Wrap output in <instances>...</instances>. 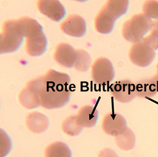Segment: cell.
<instances>
[{"mask_svg": "<svg viewBox=\"0 0 158 157\" xmlns=\"http://www.w3.org/2000/svg\"><path fill=\"white\" fill-rule=\"evenodd\" d=\"M157 71H158V64H157Z\"/></svg>", "mask_w": 158, "mask_h": 157, "instance_id": "28", "label": "cell"}, {"mask_svg": "<svg viewBox=\"0 0 158 157\" xmlns=\"http://www.w3.org/2000/svg\"><path fill=\"white\" fill-rule=\"evenodd\" d=\"M76 54V50L71 45L62 42L56 46L53 57L59 66L65 68H71L75 63Z\"/></svg>", "mask_w": 158, "mask_h": 157, "instance_id": "9", "label": "cell"}, {"mask_svg": "<svg viewBox=\"0 0 158 157\" xmlns=\"http://www.w3.org/2000/svg\"><path fill=\"white\" fill-rule=\"evenodd\" d=\"M37 7L40 13L54 22L60 21L66 14L65 8L59 1H38Z\"/></svg>", "mask_w": 158, "mask_h": 157, "instance_id": "10", "label": "cell"}, {"mask_svg": "<svg viewBox=\"0 0 158 157\" xmlns=\"http://www.w3.org/2000/svg\"><path fill=\"white\" fill-rule=\"evenodd\" d=\"M155 51L149 46L141 41L133 43L129 52V57L132 63L141 67H146L153 62Z\"/></svg>", "mask_w": 158, "mask_h": 157, "instance_id": "4", "label": "cell"}, {"mask_svg": "<svg viewBox=\"0 0 158 157\" xmlns=\"http://www.w3.org/2000/svg\"><path fill=\"white\" fill-rule=\"evenodd\" d=\"M116 20L115 17L103 6L95 17V29L101 34H108L113 30Z\"/></svg>", "mask_w": 158, "mask_h": 157, "instance_id": "11", "label": "cell"}, {"mask_svg": "<svg viewBox=\"0 0 158 157\" xmlns=\"http://www.w3.org/2000/svg\"><path fill=\"white\" fill-rule=\"evenodd\" d=\"M98 117V111L91 105H85L80 107L77 115L78 123L81 127L85 128H91L95 126Z\"/></svg>", "mask_w": 158, "mask_h": 157, "instance_id": "15", "label": "cell"}, {"mask_svg": "<svg viewBox=\"0 0 158 157\" xmlns=\"http://www.w3.org/2000/svg\"><path fill=\"white\" fill-rule=\"evenodd\" d=\"M70 81L67 74L49 69L44 74L29 81L26 87L39 95L42 107L52 109L62 107L69 102Z\"/></svg>", "mask_w": 158, "mask_h": 157, "instance_id": "1", "label": "cell"}, {"mask_svg": "<svg viewBox=\"0 0 158 157\" xmlns=\"http://www.w3.org/2000/svg\"><path fill=\"white\" fill-rule=\"evenodd\" d=\"M18 100L23 107L27 109H35L40 106L39 95L27 87L20 91Z\"/></svg>", "mask_w": 158, "mask_h": 157, "instance_id": "16", "label": "cell"}, {"mask_svg": "<svg viewBox=\"0 0 158 157\" xmlns=\"http://www.w3.org/2000/svg\"><path fill=\"white\" fill-rule=\"evenodd\" d=\"M25 123L30 132L34 134H40L48 128L49 120L43 114L32 112L26 116Z\"/></svg>", "mask_w": 158, "mask_h": 157, "instance_id": "13", "label": "cell"}, {"mask_svg": "<svg viewBox=\"0 0 158 157\" xmlns=\"http://www.w3.org/2000/svg\"><path fill=\"white\" fill-rule=\"evenodd\" d=\"M117 146L123 151H129L134 148L136 143V136L134 132L128 127L119 135L115 136Z\"/></svg>", "mask_w": 158, "mask_h": 157, "instance_id": "18", "label": "cell"}, {"mask_svg": "<svg viewBox=\"0 0 158 157\" xmlns=\"http://www.w3.org/2000/svg\"><path fill=\"white\" fill-rule=\"evenodd\" d=\"M111 92L117 102L127 103L136 97L135 85L129 80L116 82L111 87Z\"/></svg>", "mask_w": 158, "mask_h": 157, "instance_id": "8", "label": "cell"}, {"mask_svg": "<svg viewBox=\"0 0 158 157\" xmlns=\"http://www.w3.org/2000/svg\"><path fill=\"white\" fill-rule=\"evenodd\" d=\"M135 85L136 96L139 98H151L158 92L156 87L151 78L139 80Z\"/></svg>", "mask_w": 158, "mask_h": 157, "instance_id": "19", "label": "cell"}, {"mask_svg": "<svg viewBox=\"0 0 158 157\" xmlns=\"http://www.w3.org/2000/svg\"><path fill=\"white\" fill-rule=\"evenodd\" d=\"M44 157H72L71 151L65 143L57 141L49 144L44 151Z\"/></svg>", "mask_w": 158, "mask_h": 157, "instance_id": "17", "label": "cell"}, {"mask_svg": "<svg viewBox=\"0 0 158 157\" xmlns=\"http://www.w3.org/2000/svg\"><path fill=\"white\" fill-rule=\"evenodd\" d=\"M20 32L23 37L29 38L43 32L42 26L36 20L26 16L17 20Z\"/></svg>", "mask_w": 158, "mask_h": 157, "instance_id": "14", "label": "cell"}, {"mask_svg": "<svg viewBox=\"0 0 158 157\" xmlns=\"http://www.w3.org/2000/svg\"><path fill=\"white\" fill-rule=\"evenodd\" d=\"M76 52V59L73 67L78 71H87L91 66V59L90 55L83 49H77Z\"/></svg>", "mask_w": 158, "mask_h": 157, "instance_id": "22", "label": "cell"}, {"mask_svg": "<svg viewBox=\"0 0 158 157\" xmlns=\"http://www.w3.org/2000/svg\"><path fill=\"white\" fill-rule=\"evenodd\" d=\"M61 129L66 135L74 136L79 135L83 127H81L77 121V115H70L62 122Z\"/></svg>", "mask_w": 158, "mask_h": 157, "instance_id": "20", "label": "cell"}, {"mask_svg": "<svg viewBox=\"0 0 158 157\" xmlns=\"http://www.w3.org/2000/svg\"><path fill=\"white\" fill-rule=\"evenodd\" d=\"M60 29L68 36L81 37L84 36L86 33V22L80 15H69L60 23Z\"/></svg>", "mask_w": 158, "mask_h": 157, "instance_id": "7", "label": "cell"}, {"mask_svg": "<svg viewBox=\"0 0 158 157\" xmlns=\"http://www.w3.org/2000/svg\"><path fill=\"white\" fill-rule=\"evenodd\" d=\"M129 4V1L126 0H111L107 1L104 6L117 19H118L121 16H122L123 15L126 13L128 10Z\"/></svg>", "mask_w": 158, "mask_h": 157, "instance_id": "21", "label": "cell"}, {"mask_svg": "<svg viewBox=\"0 0 158 157\" xmlns=\"http://www.w3.org/2000/svg\"><path fill=\"white\" fill-rule=\"evenodd\" d=\"M143 14L149 17L158 20V1H146L142 7Z\"/></svg>", "mask_w": 158, "mask_h": 157, "instance_id": "23", "label": "cell"}, {"mask_svg": "<svg viewBox=\"0 0 158 157\" xmlns=\"http://www.w3.org/2000/svg\"><path fill=\"white\" fill-rule=\"evenodd\" d=\"M101 128L106 134L116 136L127 128V122L122 115L110 112L103 117Z\"/></svg>", "mask_w": 158, "mask_h": 157, "instance_id": "6", "label": "cell"}, {"mask_svg": "<svg viewBox=\"0 0 158 157\" xmlns=\"http://www.w3.org/2000/svg\"><path fill=\"white\" fill-rule=\"evenodd\" d=\"M145 43L153 50L158 49V30L152 29L150 34L142 39Z\"/></svg>", "mask_w": 158, "mask_h": 157, "instance_id": "24", "label": "cell"}, {"mask_svg": "<svg viewBox=\"0 0 158 157\" xmlns=\"http://www.w3.org/2000/svg\"><path fill=\"white\" fill-rule=\"evenodd\" d=\"M48 41L43 32L25 40V50L30 56H40L46 50Z\"/></svg>", "mask_w": 158, "mask_h": 157, "instance_id": "12", "label": "cell"}, {"mask_svg": "<svg viewBox=\"0 0 158 157\" xmlns=\"http://www.w3.org/2000/svg\"><path fill=\"white\" fill-rule=\"evenodd\" d=\"M153 21L143 13L133 15L123 24L122 34L127 41L135 43L141 41L151 31Z\"/></svg>", "mask_w": 158, "mask_h": 157, "instance_id": "2", "label": "cell"}, {"mask_svg": "<svg viewBox=\"0 0 158 157\" xmlns=\"http://www.w3.org/2000/svg\"><path fill=\"white\" fill-rule=\"evenodd\" d=\"M23 40L17 20H8L3 22L0 36V53H12L17 50Z\"/></svg>", "mask_w": 158, "mask_h": 157, "instance_id": "3", "label": "cell"}, {"mask_svg": "<svg viewBox=\"0 0 158 157\" xmlns=\"http://www.w3.org/2000/svg\"><path fill=\"white\" fill-rule=\"evenodd\" d=\"M91 73L94 82L98 84L111 82L115 76L113 66L106 57H99L94 61L91 66Z\"/></svg>", "mask_w": 158, "mask_h": 157, "instance_id": "5", "label": "cell"}, {"mask_svg": "<svg viewBox=\"0 0 158 157\" xmlns=\"http://www.w3.org/2000/svg\"><path fill=\"white\" fill-rule=\"evenodd\" d=\"M152 29H155L158 30V20H155V21H153Z\"/></svg>", "mask_w": 158, "mask_h": 157, "instance_id": "27", "label": "cell"}, {"mask_svg": "<svg viewBox=\"0 0 158 157\" xmlns=\"http://www.w3.org/2000/svg\"><path fill=\"white\" fill-rule=\"evenodd\" d=\"M152 80H153V82H154L155 86L156 87V89H157V92H158V73L157 72V73L154 75L153 77L151 78Z\"/></svg>", "mask_w": 158, "mask_h": 157, "instance_id": "26", "label": "cell"}, {"mask_svg": "<svg viewBox=\"0 0 158 157\" xmlns=\"http://www.w3.org/2000/svg\"><path fill=\"white\" fill-rule=\"evenodd\" d=\"M97 157H118L115 151L110 148H104L98 154Z\"/></svg>", "mask_w": 158, "mask_h": 157, "instance_id": "25", "label": "cell"}]
</instances>
